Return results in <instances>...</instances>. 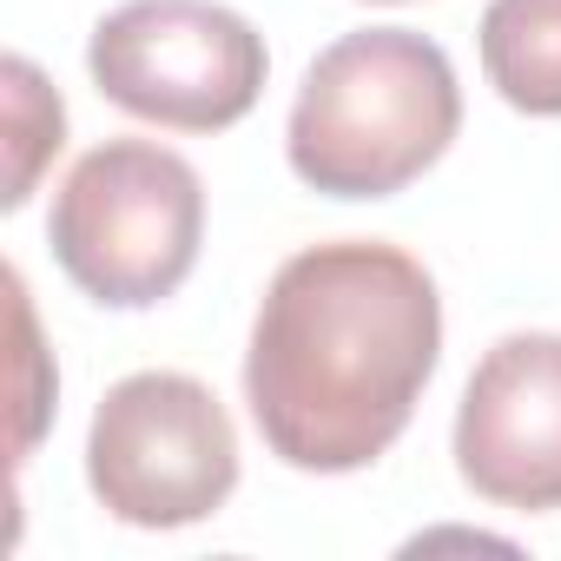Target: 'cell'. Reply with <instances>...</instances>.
<instances>
[{"label": "cell", "instance_id": "3", "mask_svg": "<svg viewBox=\"0 0 561 561\" xmlns=\"http://www.w3.org/2000/svg\"><path fill=\"white\" fill-rule=\"evenodd\" d=\"M47 244L93 305L152 311L198 264L205 185L159 139H106L60 179Z\"/></svg>", "mask_w": 561, "mask_h": 561}, {"label": "cell", "instance_id": "8", "mask_svg": "<svg viewBox=\"0 0 561 561\" xmlns=\"http://www.w3.org/2000/svg\"><path fill=\"white\" fill-rule=\"evenodd\" d=\"M0 80H8V146H14V159H8V192H0V205L21 211V205L34 198L41 165L67 146V106H60V93L47 87V73H41L27 54H14L8 67H0Z\"/></svg>", "mask_w": 561, "mask_h": 561}, {"label": "cell", "instance_id": "10", "mask_svg": "<svg viewBox=\"0 0 561 561\" xmlns=\"http://www.w3.org/2000/svg\"><path fill=\"white\" fill-rule=\"evenodd\" d=\"M383 8H397V0H383Z\"/></svg>", "mask_w": 561, "mask_h": 561}, {"label": "cell", "instance_id": "2", "mask_svg": "<svg viewBox=\"0 0 561 561\" xmlns=\"http://www.w3.org/2000/svg\"><path fill=\"white\" fill-rule=\"evenodd\" d=\"M456 126L462 87L449 54L410 27H364L311 60L285 152L324 198H390L449 152Z\"/></svg>", "mask_w": 561, "mask_h": 561}, {"label": "cell", "instance_id": "5", "mask_svg": "<svg viewBox=\"0 0 561 561\" xmlns=\"http://www.w3.org/2000/svg\"><path fill=\"white\" fill-rule=\"evenodd\" d=\"M93 87L165 133L238 126L271 73L264 34L218 0H126L87 41Z\"/></svg>", "mask_w": 561, "mask_h": 561}, {"label": "cell", "instance_id": "6", "mask_svg": "<svg viewBox=\"0 0 561 561\" xmlns=\"http://www.w3.org/2000/svg\"><path fill=\"white\" fill-rule=\"evenodd\" d=\"M462 482L515 515L561 508V337L515 331L482 351L456 403Z\"/></svg>", "mask_w": 561, "mask_h": 561}, {"label": "cell", "instance_id": "1", "mask_svg": "<svg viewBox=\"0 0 561 561\" xmlns=\"http://www.w3.org/2000/svg\"><path fill=\"white\" fill-rule=\"evenodd\" d=\"M436 357V277L383 238H337L285 257L264 285L244 351V403L277 462L351 476L410 430Z\"/></svg>", "mask_w": 561, "mask_h": 561}, {"label": "cell", "instance_id": "9", "mask_svg": "<svg viewBox=\"0 0 561 561\" xmlns=\"http://www.w3.org/2000/svg\"><path fill=\"white\" fill-rule=\"evenodd\" d=\"M8 291H14V337H21V423H14V449L27 456L54 416V370H47V351H41V331H34V305H27V285H21V271L8 277Z\"/></svg>", "mask_w": 561, "mask_h": 561}, {"label": "cell", "instance_id": "7", "mask_svg": "<svg viewBox=\"0 0 561 561\" xmlns=\"http://www.w3.org/2000/svg\"><path fill=\"white\" fill-rule=\"evenodd\" d=\"M489 87L535 119H561V0H489L482 14Z\"/></svg>", "mask_w": 561, "mask_h": 561}, {"label": "cell", "instance_id": "4", "mask_svg": "<svg viewBox=\"0 0 561 561\" xmlns=\"http://www.w3.org/2000/svg\"><path fill=\"white\" fill-rule=\"evenodd\" d=\"M87 489L126 528H192L238 489V430L198 377L133 370L93 410Z\"/></svg>", "mask_w": 561, "mask_h": 561}]
</instances>
